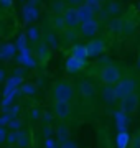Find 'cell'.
I'll return each instance as SVG.
<instances>
[{
  "instance_id": "obj_1",
  "label": "cell",
  "mask_w": 140,
  "mask_h": 148,
  "mask_svg": "<svg viewBox=\"0 0 140 148\" xmlns=\"http://www.w3.org/2000/svg\"><path fill=\"white\" fill-rule=\"evenodd\" d=\"M53 94H54V99H56V101H71V97L74 95V89H73L71 82L59 81V82H56V86H54Z\"/></svg>"
},
{
  "instance_id": "obj_2",
  "label": "cell",
  "mask_w": 140,
  "mask_h": 148,
  "mask_svg": "<svg viewBox=\"0 0 140 148\" xmlns=\"http://www.w3.org/2000/svg\"><path fill=\"white\" fill-rule=\"evenodd\" d=\"M135 90H137V79H134V77H122L115 86L117 97H120V99L129 94H134Z\"/></svg>"
},
{
  "instance_id": "obj_3",
  "label": "cell",
  "mask_w": 140,
  "mask_h": 148,
  "mask_svg": "<svg viewBox=\"0 0 140 148\" xmlns=\"http://www.w3.org/2000/svg\"><path fill=\"white\" fill-rule=\"evenodd\" d=\"M99 77H101V81H102L104 84H117L119 81L122 79V77H120V71H119V68H115V66H106V68L101 71Z\"/></svg>"
},
{
  "instance_id": "obj_4",
  "label": "cell",
  "mask_w": 140,
  "mask_h": 148,
  "mask_svg": "<svg viewBox=\"0 0 140 148\" xmlns=\"http://www.w3.org/2000/svg\"><path fill=\"white\" fill-rule=\"evenodd\" d=\"M137 107H139V97H137V94H129L125 95V97H122V101H120V109L124 112H127V114H132V112L137 110Z\"/></svg>"
},
{
  "instance_id": "obj_5",
  "label": "cell",
  "mask_w": 140,
  "mask_h": 148,
  "mask_svg": "<svg viewBox=\"0 0 140 148\" xmlns=\"http://www.w3.org/2000/svg\"><path fill=\"white\" fill-rule=\"evenodd\" d=\"M54 112L59 119H68L73 112V106L69 104V101H56L54 102Z\"/></svg>"
}]
</instances>
